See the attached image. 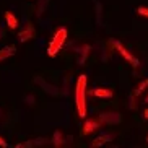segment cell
<instances>
[{
    "label": "cell",
    "mask_w": 148,
    "mask_h": 148,
    "mask_svg": "<svg viewBox=\"0 0 148 148\" xmlns=\"http://www.w3.org/2000/svg\"><path fill=\"white\" fill-rule=\"evenodd\" d=\"M86 85L88 77L80 75L75 83V104H77V112L78 117L86 119Z\"/></svg>",
    "instance_id": "1"
},
{
    "label": "cell",
    "mask_w": 148,
    "mask_h": 148,
    "mask_svg": "<svg viewBox=\"0 0 148 148\" xmlns=\"http://www.w3.org/2000/svg\"><path fill=\"white\" fill-rule=\"evenodd\" d=\"M67 36H69V31H67L65 26L59 28L54 33V36L51 38V41L47 44V56L49 57H56L57 54L60 52V49L64 47V44L67 41Z\"/></svg>",
    "instance_id": "2"
},
{
    "label": "cell",
    "mask_w": 148,
    "mask_h": 148,
    "mask_svg": "<svg viewBox=\"0 0 148 148\" xmlns=\"http://www.w3.org/2000/svg\"><path fill=\"white\" fill-rule=\"evenodd\" d=\"M114 46H116V51H117V52L121 54V56L124 57V59H125V60L129 62V64H130V65L134 67V69H138V65H140L138 59L132 56V54H130V52H129V51L125 49V46H124V44H122V42H119V41H114Z\"/></svg>",
    "instance_id": "3"
},
{
    "label": "cell",
    "mask_w": 148,
    "mask_h": 148,
    "mask_svg": "<svg viewBox=\"0 0 148 148\" xmlns=\"http://www.w3.org/2000/svg\"><path fill=\"white\" fill-rule=\"evenodd\" d=\"M34 83H36V85H39L41 90H42L44 93L51 95V96H59V95H60L59 88L54 86V85H51V83H47L46 80L42 78V77H34Z\"/></svg>",
    "instance_id": "4"
},
{
    "label": "cell",
    "mask_w": 148,
    "mask_h": 148,
    "mask_svg": "<svg viewBox=\"0 0 148 148\" xmlns=\"http://www.w3.org/2000/svg\"><path fill=\"white\" fill-rule=\"evenodd\" d=\"M101 125H103V122H101L98 117H90V119H86V121H85V124H83L82 135L91 134V132H95V130H98V129H101Z\"/></svg>",
    "instance_id": "5"
},
{
    "label": "cell",
    "mask_w": 148,
    "mask_h": 148,
    "mask_svg": "<svg viewBox=\"0 0 148 148\" xmlns=\"http://www.w3.org/2000/svg\"><path fill=\"white\" fill-rule=\"evenodd\" d=\"M98 119H99L103 124H119V122L122 121L119 112H101L99 116H98Z\"/></svg>",
    "instance_id": "6"
},
{
    "label": "cell",
    "mask_w": 148,
    "mask_h": 148,
    "mask_svg": "<svg viewBox=\"0 0 148 148\" xmlns=\"http://www.w3.org/2000/svg\"><path fill=\"white\" fill-rule=\"evenodd\" d=\"M33 38H34V26L28 21L26 26H25L21 31H20V33H18V39L21 41V42H26V41L33 39Z\"/></svg>",
    "instance_id": "7"
},
{
    "label": "cell",
    "mask_w": 148,
    "mask_h": 148,
    "mask_svg": "<svg viewBox=\"0 0 148 148\" xmlns=\"http://www.w3.org/2000/svg\"><path fill=\"white\" fill-rule=\"evenodd\" d=\"M49 140L47 138H34V140H28V142H23V143H16V148H33V147H41V145H46Z\"/></svg>",
    "instance_id": "8"
},
{
    "label": "cell",
    "mask_w": 148,
    "mask_h": 148,
    "mask_svg": "<svg viewBox=\"0 0 148 148\" xmlns=\"http://www.w3.org/2000/svg\"><path fill=\"white\" fill-rule=\"evenodd\" d=\"M16 54V46H13V44H10V46H5V47L0 49V62L7 60L8 57L15 56Z\"/></svg>",
    "instance_id": "9"
},
{
    "label": "cell",
    "mask_w": 148,
    "mask_h": 148,
    "mask_svg": "<svg viewBox=\"0 0 148 148\" xmlns=\"http://www.w3.org/2000/svg\"><path fill=\"white\" fill-rule=\"evenodd\" d=\"M114 138V134H103L99 135V137H96L95 140L91 142V147H103V145H106L108 142H112Z\"/></svg>",
    "instance_id": "10"
},
{
    "label": "cell",
    "mask_w": 148,
    "mask_h": 148,
    "mask_svg": "<svg viewBox=\"0 0 148 148\" xmlns=\"http://www.w3.org/2000/svg\"><path fill=\"white\" fill-rule=\"evenodd\" d=\"M5 23L10 29H16L18 28V18L12 12H5Z\"/></svg>",
    "instance_id": "11"
},
{
    "label": "cell",
    "mask_w": 148,
    "mask_h": 148,
    "mask_svg": "<svg viewBox=\"0 0 148 148\" xmlns=\"http://www.w3.org/2000/svg\"><path fill=\"white\" fill-rule=\"evenodd\" d=\"M93 96H98V98H112V90H108V88H95L91 90Z\"/></svg>",
    "instance_id": "12"
},
{
    "label": "cell",
    "mask_w": 148,
    "mask_h": 148,
    "mask_svg": "<svg viewBox=\"0 0 148 148\" xmlns=\"http://www.w3.org/2000/svg\"><path fill=\"white\" fill-rule=\"evenodd\" d=\"M51 142H52V145H54V147H57V148L62 147V145L65 143V142H64V135H62V132H60V130H56V132H54Z\"/></svg>",
    "instance_id": "13"
},
{
    "label": "cell",
    "mask_w": 148,
    "mask_h": 148,
    "mask_svg": "<svg viewBox=\"0 0 148 148\" xmlns=\"http://www.w3.org/2000/svg\"><path fill=\"white\" fill-rule=\"evenodd\" d=\"M90 46H82V49H80V59H78V65H85V60H86L88 54H90Z\"/></svg>",
    "instance_id": "14"
},
{
    "label": "cell",
    "mask_w": 148,
    "mask_h": 148,
    "mask_svg": "<svg viewBox=\"0 0 148 148\" xmlns=\"http://www.w3.org/2000/svg\"><path fill=\"white\" fill-rule=\"evenodd\" d=\"M147 86H148V78H145L143 82H142V83L138 85V86H137V90L134 91V96H138V95H142V93L145 91V88H147Z\"/></svg>",
    "instance_id": "15"
},
{
    "label": "cell",
    "mask_w": 148,
    "mask_h": 148,
    "mask_svg": "<svg viewBox=\"0 0 148 148\" xmlns=\"http://www.w3.org/2000/svg\"><path fill=\"white\" fill-rule=\"evenodd\" d=\"M47 3H49V0H39V3H38V16H41V15L46 12Z\"/></svg>",
    "instance_id": "16"
},
{
    "label": "cell",
    "mask_w": 148,
    "mask_h": 148,
    "mask_svg": "<svg viewBox=\"0 0 148 148\" xmlns=\"http://www.w3.org/2000/svg\"><path fill=\"white\" fill-rule=\"evenodd\" d=\"M138 15H142V16H147L148 18V7H137V10H135Z\"/></svg>",
    "instance_id": "17"
},
{
    "label": "cell",
    "mask_w": 148,
    "mask_h": 148,
    "mask_svg": "<svg viewBox=\"0 0 148 148\" xmlns=\"http://www.w3.org/2000/svg\"><path fill=\"white\" fill-rule=\"evenodd\" d=\"M25 101H26L28 104H33V103H34V101H36V98H34V96H33V95H28L26 98H25Z\"/></svg>",
    "instance_id": "18"
},
{
    "label": "cell",
    "mask_w": 148,
    "mask_h": 148,
    "mask_svg": "<svg viewBox=\"0 0 148 148\" xmlns=\"http://www.w3.org/2000/svg\"><path fill=\"white\" fill-rule=\"evenodd\" d=\"M0 147H2V148H8V142H5L2 137H0Z\"/></svg>",
    "instance_id": "19"
},
{
    "label": "cell",
    "mask_w": 148,
    "mask_h": 148,
    "mask_svg": "<svg viewBox=\"0 0 148 148\" xmlns=\"http://www.w3.org/2000/svg\"><path fill=\"white\" fill-rule=\"evenodd\" d=\"M3 26H5V23H0V41L3 38Z\"/></svg>",
    "instance_id": "20"
},
{
    "label": "cell",
    "mask_w": 148,
    "mask_h": 148,
    "mask_svg": "<svg viewBox=\"0 0 148 148\" xmlns=\"http://www.w3.org/2000/svg\"><path fill=\"white\" fill-rule=\"evenodd\" d=\"M143 114H145V119H148V109H145V112H143Z\"/></svg>",
    "instance_id": "21"
},
{
    "label": "cell",
    "mask_w": 148,
    "mask_h": 148,
    "mask_svg": "<svg viewBox=\"0 0 148 148\" xmlns=\"http://www.w3.org/2000/svg\"><path fill=\"white\" fill-rule=\"evenodd\" d=\"M145 103H148V96H147V99H145Z\"/></svg>",
    "instance_id": "22"
},
{
    "label": "cell",
    "mask_w": 148,
    "mask_h": 148,
    "mask_svg": "<svg viewBox=\"0 0 148 148\" xmlns=\"http://www.w3.org/2000/svg\"><path fill=\"white\" fill-rule=\"evenodd\" d=\"M0 117H2V109H0Z\"/></svg>",
    "instance_id": "23"
},
{
    "label": "cell",
    "mask_w": 148,
    "mask_h": 148,
    "mask_svg": "<svg viewBox=\"0 0 148 148\" xmlns=\"http://www.w3.org/2000/svg\"><path fill=\"white\" fill-rule=\"evenodd\" d=\"M147 142H148V137H147Z\"/></svg>",
    "instance_id": "24"
}]
</instances>
